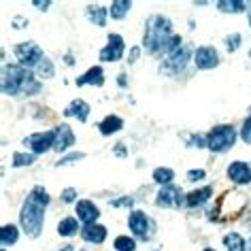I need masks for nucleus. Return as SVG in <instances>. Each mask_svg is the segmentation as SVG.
Returning <instances> with one entry per match:
<instances>
[{"instance_id": "nucleus-1", "label": "nucleus", "mask_w": 251, "mask_h": 251, "mask_svg": "<svg viewBox=\"0 0 251 251\" xmlns=\"http://www.w3.org/2000/svg\"><path fill=\"white\" fill-rule=\"evenodd\" d=\"M49 204V194L45 187L36 185L30 196L24 200L22 211H20V222H22V230L28 236H39L43 230V222H45V209Z\"/></svg>"}, {"instance_id": "nucleus-2", "label": "nucleus", "mask_w": 251, "mask_h": 251, "mask_svg": "<svg viewBox=\"0 0 251 251\" xmlns=\"http://www.w3.org/2000/svg\"><path fill=\"white\" fill-rule=\"evenodd\" d=\"M173 36V24L164 15H151L145 22V36L143 45L151 53H164L166 41Z\"/></svg>"}, {"instance_id": "nucleus-3", "label": "nucleus", "mask_w": 251, "mask_h": 251, "mask_svg": "<svg viewBox=\"0 0 251 251\" xmlns=\"http://www.w3.org/2000/svg\"><path fill=\"white\" fill-rule=\"evenodd\" d=\"M34 75L28 73V68H24L20 64H9L2 68V92L17 96V94H26L28 83L32 81Z\"/></svg>"}, {"instance_id": "nucleus-4", "label": "nucleus", "mask_w": 251, "mask_h": 251, "mask_svg": "<svg viewBox=\"0 0 251 251\" xmlns=\"http://www.w3.org/2000/svg\"><path fill=\"white\" fill-rule=\"evenodd\" d=\"M234 143H236V128L230 124L215 126V128L206 134V147H209L213 153L228 151Z\"/></svg>"}, {"instance_id": "nucleus-5", "label": "nucleus", "mask_w": 251, "mask_h": 251, "mask_svg": "<svg viewBox=\"0 0 251 251\" xmlns=\"http://www.w3.org/2000/svg\"><path fill=\"white\" fill-rule=\"evenodd\" d=\"M13 53L17 55V62H20V66L28 68V71H34V68L39 66L43 60H45V53H43V49L36 45V43H32V41L15 45L13 47Z\"/></svg>"}, {"instance_id": "nucleus-6", "label": "nucleus", "mask_w": 251, "mask_h": 251, "mask_svg": "<svg viewBox=\"0 0 251 251\" xmlns=\"http://www.w3.org/2000/svg\"><path fill=\"white\" fill-rule=\"evenodd\" d=\"M128 228L136 238H141V241H149V238L153 236V232H155V224H153V219L149 217L147 213L132 211L130 213V217H128Z\"/></svg>"}, {"instance_id": "nucleus-7", "label": "nucleus", "mask_w": 251, "mask_h": 251, "mask_svg": "<svg viewBox=\"0 0 251 251\" xmlns=\"http://www.w3.org/2000/svg\"><path fill=\"white\" fill-rule=\"evenodd\" d=\"M24 145L30 149V153L39 155L45 153L49 149H53L55 145V130H47V132H34L24 139Z\"/></svg>"}, {"instance_id": "nucleus-8", "label": "nucleus", "mask_w": 251, "mask_h": 251, "mask_svg": "<svg viewBox=\"0 0 251 251\" xmlns=\"http://www.w3.org/2000/svg\"><path fill=\"white\" fill-rule=\"evenodd\" d=\"M155 204L164 206V209H179L181 204H185V196L181 187L175 185H164L155 196Z\"/></svg>"}, {"instance_id": "nucleus-9", "label": "nucleus", "mask_w": 251, "mask_h": 251, "mask_svg": "<svg viewBox=\"0 0 251 251\" xmlns=\"http://www.w3.org/2000/svg\"><path fill=\"white\" fill-rule=\"evenodd\" d=\"M124 51H126V45H124L122 34H109L106 45L100 49V60L102 62H117V60L124 58Z\"/></svg>"}, {"instance_id": "nucleus-10", "label": "nucleus", "mask_w": 251, "mask_h": 251, "mask_svg": "<svg viewBox=\"0 0 251 251\" xmlns=\"http://www.w3.org/2000/svg\"><path fill=\"white\" fill-rule=\"evenodd\" d=\"M194 64H196V68H200V71H211V68H215L219 64L217 49L211 45L198 47L196 53H194Z\"/></svg>"}, {"instance_id": "nucleus-11", "label": "nucleus", "mask_w": 251, "mask_h": 251, "mask_svg": "<svg viewBox=\"0 0 251 251\" xmlns=\"http://www.w3.org/2000/svg\"><path fill=\"white\" fill-rule=\"evenodd\" d=\"M187 60H190V47H181V49H177V51H175V53L168 55L166 62L160 66V71H162V73L166 71V75L181 73V71H183V68H185Z\"/></svg>"}, {"instance_id": "nucleus-12", "label": "nucleus", "mask_w": 251, "mask_h": 251, "mask_svg": "<svg viewBox=\"0 0 251 251\" xmlns=\"http://www.w3.org/2000/svg\"><path fill=\"white\" fill-rule=\"evenodd\" d=\"M75 213H77L79 222H83L85 226L87 224H96V219L100 217L98 206L94 204L92 200H77V204H75Z\"/></svg>"}, {"instance_id": "nucleus-13", "label": "nucleus", "mask_w": 251, "mask_h": 251, "mask_svg": "<svg viewBox=\"0 0 251 251\" xmlns=\"http://www.w3.org/2000/svg\"><path fill=\"white\" fill-rule=\"evenodd\" d=\"M228 177L238 185H247L251 183V166L247 162H232L228 166Z\"/></svg>"}, {"instance_id": "nucleus-14", "label": "nucleus", "mask_w": 251, "mask_h": 251, "mask_svg": "<svg viewBox=\"0 0 251 251\" xmlns=\"http://www.w3.org/2000/svg\"><path fill=\"white\" fill-rule=\"evenodd\" d=\"M75 145V134H73V130H71V126L68 124H62L55 128V145L53 149L55 151H66L68 147H73Z\"/></svg>"}, {"instance_id": "nucleus-15", "label": "nucleus", "mask_w": 251, "mask_h": 251, "mask_svg": "<svg viewBox=\"0 0 251 251\" xmlns=\"http://www.w3.org/2000/svg\"><path fill=\"white\" fill-rule=\"evenodd\" d=\"M81 236H83L85 243L100 245V243H104V238H106V228L100 224H87L81 228Z\"/></svg>"}, {"instance_id": "nucleus-16", "label": "nucleus", "mask_w": 251, "mask_h": 251, "mask_svg": "<svg viewBox=\"0 0 251 251\" xmlns=\"http://www.w3.org/2000/svg\"><path fill=\"white\" fill-rule=\"evenodd\" d=\"M64 115L66 117H77L81 124H85L87 122V115H90V106H87L85 100H73V102L66 106Z\"/></svg>"}, {"instance_id": "nucleus-17", "label": "nucleus", "mask_w": 251, "mask_h": 251, "mask_svg": "<svg viewBox=\"0 0 251 251\" xmlns=\"http://www.w3.org/2000/svg\"><path fill=\"white\" fill-rule=\"evenodd\" d=\"M104 83V71L100 66H92L83 77H77V85H102Z\"/></svg>"}, {"instance_id": "nucleus-18", "label": "nucleus", "mask_w": 251, "mask_h": 251, "mask_svg": "<svg viewBox=\"0 0 251 251\" xmlns=\"http://www.w3.org/2000/svg\"><path fill=\"white\" fill-rule=\"evenodd\" d=\"M211 194H213V187H200V190H194V192H190L185 196V204L187 206H200V204H204L206 200L211 198Z\"/></svg>"}, {"instance_id": "nucleus-19", "label": "nucleus", "mask_w": 251, "mask_h": 251, "mask_svg": "<svg viewBox=\"0 0 251 251\" xmlns=\"http://www.w3.org/2000/svg\"><path fill=\"white\" fill-rule=\"evenodd\" d=\"M124 128V122H122V117H117V115H109V117H104L102 122H100L98 126V130L102 132L104 136H109L113 132H119V130Z\"/></svg>"}, {"instance_id": "nucleus-20", "label": "nucleus", "mask_w": 251, "mask_h": 251, "mask_svg": "<svg viewBox=\"0 0 251 251\" xmlns=\"http://www.w3.org/2000/svg\"><path fill=\"white\" fill-rule=\"evenodd\" d=\"M17 238H20V232L13 224H4L2 230H0V243H2V247H9V245H15Z\"/></svg>"}, {"instance_id": "nucleus-21", "label": "nucleus", "mask_w": 251, "mask_h": 251, "mask_svg": "<svg viewBox=\"0 0 251 251\" xmlns=\"http://www.w3.org/2000/svg\"><path fill=\"white\" fill-rule=\"evenodd\" d=\"M224 245H226V249L228 251H245L247 249V243H245V238L238 234V232H230V234H226Z\"/></svg>"}, {"instance_id": "nucleus-22", "label": "nucleus", "mask_w": 251, "mask_h": 251, "mask_svg": "<svg viewBox=\"0 0 251 251\" xmlns=\"http://www.w3.org/2000/svg\"><path fill=\"white\" fill-rule=\"evenodd\" d=\"M217 9L222 13H241V11H247V2H243V0H219Z\"/></svg>"}, {"instance_id": "nucleus-23", "label": "nucleus", "mask_w": 251, "mask_h": 251, "mask_svg": "<svg viewBox=\"0 0 251 251\" xmlns=\"http://www.w3.org/2000/svg\"><path fill=\"white\" fill-rule=\"evenodd\" d=\"M79 232V222L75 217H64L58 224V234L60 236H75Z\"/></svg>"}, {"instance_id": "nucleus-24", "label": "nucleus", "mask_w": 251, "mask_h": 251, "mask_svg": "<svg viewBox=\"0 0 251 251\" xmlns=\"http://www.w3.org/2000/svg\"><path fill=\"white\" fill-rule=\"evenodd\" d=\"M130 9H132V2H130V0H115L109 9V15L113 20H124Z\"/></svg>"}, {"instance_id": "nucleus-25", "label": "nucleus", "mask_w": 251, "mask_h": 251, "mask_svg": "<svg viewBox=\"0 0 251 251\" xmlns=\"http://www.w3.org/2000/svg\"><path fill=\"white\" fill-rule=\"evenodd\" d=\"M106 15H109V11H106L104 7H90L87 9V17H90V22L96 24V26H100V28L106 24Z\"/></svg>"}, {"instance_id": "nucleus-26", "label": "nucleus", "mask_w": 251, "mask_h": 251, "mask_svg": "<svg viewBox=\"0 0 251 251\" xmlns=\"http://www.w3.org/2000/svg\"><path fill=\"white\" fill-rule=\"evenodd\" d=\"M173 179H175L173 168H155V171H153V181H155V183H160L162 187L171 185Z\"/></svg>"}, {"instance_id": "nucleus-27", "label": "nucleus", "mask_w": 251, "mask_h": 251, "mask_svg": "<svg viewBox=\"0 0 251 251\" xmlns=\"http://www.w3.org/2000/svg\"><path fill=\"white\" fill-rule=\"evenodd\" d=\"M113 247H115L117 251H136V241L132 236H117L115 243H113Z\"/></svg>"}, {"instance_id": "nucleus-28", "label": "nucleus", "mask_w": 251, "mask_h": 251, "mask_svg": "<svg viewBox=\"0 0 251 251\" xmlns=\"http://www.w3.org/2000/svg\"><path fill=\"white\" fill-rule=\"evenodd\" d=\"M34 73L39 75V77L51 79V77H53V73H55V71H53V64H51V60H49V58H45V60H43L39 66L34 68Z\"/></svg>"}, {"instance_id": "nucleus-29", "label": "nucleus", "mask_w": 251, "mask_h": 251, "mask_svg": "<svg viewBox=\"0 0 251 251\" xmlns=\"http://www.w3.org/2000/svg\"><path fill=\"white\" fill-rule=\"evenodd\" d=\"M34 160H36L34 153H15L13 160H11V164L13 166H28V164H32Z\"/></svg>"}, {"instance_id": "nucleus-30", "label": "nucleus", "mask_w": 251, "mask_h": 251, "mask_svg": "<svg viewBox=\"0 0 251 251\" xmlns=\"http://www.w3.org/2000/svg\"><path fill=\"white\" fill-rule=\"evenodd\" d=\"M111 206H113V209H132V206H134V198L132 196L115 198V200H111Z\"/></svg>"}, {"instance_id": "nucleus-31", "label": "nucleus", "mask_w": 251, "mask_h": 251, "mask_svg": "<svg viewBox=\"0 0 251 251\" xmlns=\"http://www.w3.org/2000/svg\"><path fill=\"white\" fill-rule=\"evenodd\" d=\"M226 47H228V51H236V49L241 47V34L234 32V34L226 36Z\"/></svg>"}, {"instance_id": "nucleus-32", "label": "nucleus", "mask_w": 251, "mask_h": 251, "mask_svg": "<svg viewBox=\"0 0 251 251\" xmlns=\"http://www.w3.org/2000/svg\"><path fill=\"white\" fill-rule=\"evenodd\" d=\"M241 139L245 143H251V115L245 119V124H243V128H241Z\"/></svg>"}, {"instance_id": "nucleus-33", "label": "nucleus", "mask_w": 251, "mask_h": 251, "mask_svg": "<svg viewBox=\"0 0 251 251\" xmlns=\"http://www.w3.org/2000/svg\"><path fill=\"white\" fill-rule=\"evenodd\" d=\"M81 158H85V155L83 153H68L66 158L58 160V164H55V166H64V164H71V162H79Z\"/></svg>"}, {"instance_id": "nucleus-34", "label": "nucleus", "mask_w": 251, "mask_h": 251, "mask_svg": "<svg viewBox=\"0 0 251 251\" xmlns=\"http://www.w3.org/2000/svg\"><path fill=\"white\" fill-rule=\"evenodd\" d=\"M60 198H62V202H66V204H68V202H75V200H77V192H75L73 187H66V190L62 192Z\"/></svg>"}, {"instance_id": "nucleus-35", "label": "nucleus", "mask_w": 251, "mask_h": 251, "mask_svg": "<svg viewBox=\"0 0 251 251\" xmlns=\"http://www.w3.org/2000/svg\"><path fill=\"white\" fill-rule=\"evenodd\" d=\"M204 177H206V173L202 171V168H198V171L194 168V171L187 173V179H190V181H202Z\"/></svg>"}, {"instance_id": "nucleus-36", "label": "nucleus", "mask_w": 251, "mask_h": 251, "mask_svg": "<svg viewBox=\"0 0 251 251\" xmlns=\"http://www.w3.org/2000/svg\"><path fill=\"white\" fill-rule=\"evenodd\" d=\"M32 4H34V7H36V9H41V11H43V9H45V11H47V9H49V4H51V2H41V0H34V2H32Z\"/></svg>"}, {"instance_id": "nucleus-37", "label": "nucleus", "mask_w": 251, "mask_h": 251, "mask_svg": "<svg viewBox=\"0 0 251 251\" xmlns=\"http://www.w3.org/2000/svg\"><path fill=\"white\" fill-rule=\"evenodd\" d=\"M115 153L119 155V158H126V149H124V145H117V147H115Z\"/></svg>"}, {"instance_id": "nucleus-38", "label": "nucleus", "mask_w": 251, "mask_h": 251, "mask_svg": "<svg viewBox=\"0 0 251 251\" xmlns=\"http://www.w3.org/2000/svg\"><path fill=\"white\" fill-rule=\"evenodd\" d=\"M62 251H73V247H64V249H62Z\"/></svg>"}, {"instance_id": "nucleus-39", "label": "nucleus", "mask_w": 251, "mask_h": 251, "mask_svg": "<svg viewBox=\"0 0 251 251\" xmlns=\"http://www.w3.org/2000/svg\"><path fill=\"white\" fill-rule=\"evenodd\" d=\"M249 26H251V9H249Z\"/></svg>"}, {"instance_id": "nucleus-40", "label": "nucleus", "mask_w": 251, "mask_h": 251, "mask_svg": "<svg viewBox=\"0 0 251 251\" xmlns=\"http://www.w3.org/2000/svg\"><path fill=\"white\" fill-rule=\"evenodd\" d=\"M204 251H215V249H204Z\"/></svg>"}, {"instance_id": "nucleus-41", "label": "nucleus", "mask_w": 251, "mask_h": 251, "mask_svg": "<svg viewBox=\"0 0 251 251\" xmlns=\"http://www.w3.org/2000/svg\"><path fill=\"white\" fill-rule=\"evenodd\" d=\"M81 251H83V249H81Z\"/></svg>"}, {"instance_id": "nucleus-42", "label": "nucleus", "mask_w": 251, "mask_h": 251, "mask_svg": "<svg viewBox=\"0 0 251 251\" xmlns=\"http://www.w3.org/2000/svg\"><path fill=\"white\" fill-rule=\"evenodd\" d=\"M2 251H4V249H2Z\"/></svg>"}]
</instances>
